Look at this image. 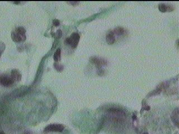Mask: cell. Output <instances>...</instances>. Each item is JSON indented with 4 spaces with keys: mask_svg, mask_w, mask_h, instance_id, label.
Listing matches in <instances>:
<instances>
[{
    "mask_svg": "<svg viewBox=\"0 0 179 134\" xmlns=\"http://www.w3.org/2000/svg\"><path fill=\"white\" fill-rule=\"evenodd\" d=\"M79 3H80V2H78V1H70V2H67V4H70V5H73V6L77 5Z\"/></svg>",
    "mask_w": 179,
    "mask_h": 134,
    "instance_id": "cell-14",
    "label": "cell"
},
{
    "mask_svg": "<svg viewBox=\"0 0 179 134\" xmlns=\"http://www.w3.org/2000/svg\"><path fill=\"white\" fill-rule=\"evenodd\" d=\"M108 113L110 116L112 117V120L117 123H119L124 121V112L121 110V109L118 108H111L109 109Z\"/></svg>",
    "mask_w": 179,
    "mask_h": 134,
    "instance_id": "cell-2",
    "label": "cell"
},
{
    "mask_svg": "<svg viewBox=\"0 0 179 134\" xmlns=\"http://www.w3.org/2000/svg\"><path fill=\"white\" fill-rule=\"evenodd\" d=\"M14 82V81L11 76H8L7 75L0 76V84L4 87L11 86Z\"/></svg>",
    "mask_w": 179,
    "mask_h": 134,
    "instance_id": "cell-5",
    "label": "cell"
},
{
    "mask_svg": "<svg viewBox=\"0 0 179 134\" xmlns=\"http://www.w3.org/2000/svg\"><path fill=\"white\" fill-rule=\"evenodd\" d=\"M65 127L62 124H51L44 129L45 132H62Z\"/></svg>",
    "mask_w": 179,
    "mask_h": 134,
    "instance_id": "cell-4",
    "label": "cell"
},
{
    "mask_svg": "<svg viewBox=\"0 0 179 134\" xmlns=\"http://www.w3.org/2000/svg\"><path fill=\"white\" fill-rule=\"evenodd\" d=\"M54 67H55V69H56L57 71L58 72H61L63 70V66L59 64H58L57 63H55L54 64Z\"/></svg>",
    "mask_w": 179,
    "mask_h": 134,
    "instance_id": "cell-13",
    "label": "cell"
},
{
    "mask_svg": "<svg viewBox=\"0 0 179 134\" xmlns=\"http://www.w3.org/2000/svg\"><path fill=\"white\" fill-rule=\"evenodd\" d=\"M11 38L16 43H22L26 39V30L22 26L15 28L11 33Z\"/></svg>",
    "mask_w": 179,
    "mask_h": 134,
    "instance_id": "cell-1",
    "label": "cell"
},
{
    "mask_svg": "<svg viewBox=\"0 0 179 134\" xmlns=\"http://www.w3.org/2000/svg\"><path fill=\"white\" fill-rule=\"evenodd\" d=\"M53 25L55 26H57L60 24V22H59L58 20H57V19H55L53 20Z\"/></svg>",
    "mask_w": 179,
    "mask_h": 134,
    "instance_id": "cell-15",
    "label": "cell"
},
{
    "mask_svg": "<svg viewBox=\"0 0 179 134\" xmlns=\"http://www.w3.org/2000/svg\"><path fill=\"white\" fill-rule=\"evenodd\" d=\"M90 61L93 64H95L98 69L101 68L102 65H106L107 64V61L105 59L103 58H98L96 57H94L90 58Z\"/></svg>",
    "mask_w": 179,
    "mask_h": 134,
    "instance_id": "cell-6",
    "label": "cell"
},
{
    "mask_svg": "<svg viewBox=\"0 0 179 134\" xmlns=\"http://www.w3.org/2000/svg\"><path fill=\"white\" fill-rule=\"evenodd\" d=\"M0 134H5V132H3V131H1V132H0Z\"/></svg>",
    "mask_w": 179,
    "mask_h": 134,
    "instance_id": "cell-19",
    "label": "cell"
},
{
    "mask_svg": "<svg viewBox=\"0 0 179 134\" xmlns=\"http://www.w3.org/2000/svg\"><path fill=\"white\" fill-rule=\"evenodd\" d=\"M172 121L177 127L179 126V109H176L173 111L171 116Z\"/></svg>",
    "mask_w": 179,
    "mask_h": 134,
    "instance_id": "cell-7",
    "label": "cell"
},
{
    "mask_svg": "<svg viewBox=\"0 0 179 134\" xmlns=\"http://www.w3.org/2000/svg\"><path fill=\"white\" fill-rule=\"evenodd\" d=\"M12 3L15 4H20V3H22V2H20V1H15V2H12Z\"/></svg>",
    "mask_w": 179,
    "mask_h": 134,
    "instance_id": "cell-18",
    "label": "cell"
},
{
    "mask_svg": "<svg viewBox=\"0 0 179 134\" xmlns=\"http://www.w3.org/2000/svg\"><path fill=\"white\" fill-rule=\"evenodd\" d=\"M62 33L61 30H59L57 31V33H56V36H57V37L58 38H61V36H62Z\"/></svg>",
    "mask_w": 179,
    "mask_h": 134,
    "instance_id": "cell-16",
    "label": "cell"
},
{
    "mask_svg": "<svg viewBox=\"0 0 179 134\" xmlns=\"http://www.w3.org/2000/svg\"><path fill=\"white\" fill-rule=\"evenodd\" d=\"M106 42L109 44H113L115 41L114 34L113 31H110L107 34L106 36Z\"/></svg>",
    "mask_w": 179,
    "mask_h": 134,
    "instance_id": "cell-9",
    "label": "cell"
},
{
    "mask_svg": "<svg viewBox=\"0 0 179 134\" xmlns=\"http://www.w3.org/2000/svg\"><path fill=\"white\" fill-rule=\"evenodd\" d=\"M11 76L14 81L18 82L22 80V74L17 69H13L11 70Z\"/></svg>",
    "mask_w": 179,
    "mask_h": 134,
    "instance_id": "cell-8",
    "label": "cell"
},
{
    "mask_svg": "<svg viewBox=\"0 0 179 134\" xmlns=\"http://www.w3.org/2000/svg\"><path fill=\"white\" fill-rule=\"evenodd\" d=\"M159 10L162 12H166L167 11V6L164 4H161L158 6Z\"/></svg>",
    "mask_w": 179,
    "mask_h": 134,
    "instance_id": "cell-12",
    "label": "cell"
},
{
    "mask_svg": "<svg viewBox=\"0 0 179 134\" xmlns=\"http://www.w3.org/2000/svg\"><path fill=\"white\" fill-rule=\"evenodd\" d=\"M80 39V35L77 33H73L69 38H67L65 40V43L69 44L72 48H76L79 43Z\"/></svg>",
    "mask_w": 179,
    "mask_h": 134,
    "instance_id": "cell-3",
    "label": "cell"
},
{
    "mask_svg": "<svg viewBox=\"0 0 179 134\" xmlns=\"http://www.w3.org/2000/svg\"><path fill=\"white\" fill-rule=\"evenodd\" d=\"M148 134V133H147V132H146V133H144V134Z\"/></svg>",
    "mask_w": 179,
    "mask_h": 134,
    "instance_id": "cell-20",
    "label": "cell"
},
{
    "mask_svg": "<svg viewBox=\"0 0 179 134\" xmlns=\"http://www.w3.org/2000/svg\"><path fill=\"white\" fill-rule=\"evenodd\" d=\"M113 32L114 34H116L117 35H122L123 34H124L125 31L123 28L118 27V28H117L114 29Z\"/></svg>",
    "mask_w": 179,
    "mask_h": 134,
    "instance_id": "cell-11",
    "label": "cell"
},
{
    "mask_svg": "<svg viewBox=\"0 0 179 134\" xmlns=\"http://www.w3.org/2000/svg\"><path fill=\"white\" fill-rule=\"evenodd\" d=\"M143 110H144V109H146L147 111H148V110H150V107L149 106H147L146 105H145L143 106Z\"/></svg>",
    "mask_w": 179,
    "mask_h": 134,
    "instance_id": "cell-17",
    "label": "cell"
},
{
    "mask_svg": "<svg viewBox=\"0 0 179 134\" xmlns=\"http://www.w3.org/2000/svg\"><path fill=\"white\" fill-rule=\"evenodd\" d=\"M61 51L58 48L55 51V52L53 55V58L55 62H58L61 60Z\"/></svg>",
    "mask_w": 179,
    "mask_h": 134,
    "instance_id": "cell-10",
    "label": "cell"
}]
</instances>
